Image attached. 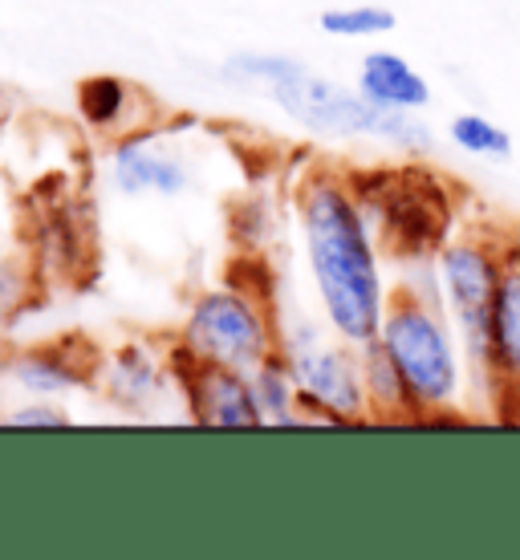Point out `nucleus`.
<instances>
[{
	"label": "nucleus",
	"mask_w": 520,
	"mask_h": 560,
	"mask_svg": "<svg viewBox=\"0 0 520 560\" xmlns=\"http://www.w3.org/2000/svg\"><path fill=\"white\" fill-rule=\"evenodd\" d=\"M305 240L325 313L342 337L370 346L382 334V280L354 199L334 183L305 196Z\"/></svg>",
	"instance_id": "obj_1"
},
{
	"label": "nucleus",
	"mask_w": 520,
	"mask_h": 560,
	"mask_svg": "<svg viewBox=\"0 0 520 560\" xmlns=\"http://www.w3.org/2000/svg\"><path fill=\"white\" fill-rule=\"evenodd\" d=\"M273 98L305 127L325 130V135H374V139L407 142V147H431V130L407 118V110H382L370 98H358L342 85L322 82L301 66L273 82Z\"/></svg>",
	"instance_id": "obj_2"
},
{
	"label": "nucleus",
	"mask_w": 520,
	"mask_h": 560,
	"mask_svg": "<svg viewBox=\"0 0 520 560\" xmlns=\"http://www.w3.org/2000/svg\"><path fill=\"white\" fill-rule=\"evenodd\" d=\"M382 350L394 362L398 378L407 386V398L419 407H443L455 398L460 386V362L451 350V337L431 308L394 305L391 317L382 322Z\"/></svg>",
	"instance_id": "obj_3"
},
{
	"label": "nucleus",
	"mask_w": 520,
	"mask_h": 560,
	"mask_svg": "<svg viewBox=\"0 0 520 560\" xmlns=\"http://www.w3.org/2000/svg\"><path fill=\"white\" fill-rule=\"evenodd\" d=\"M439 277L448 289L451 317L464 334L467 350L479 365H493V313L496 289H500V268L476 244H455L439 256Z\"/></svg>",
	"instance_id": "obj_4"
},
{
	"label": "nucleus",
	"mask_w": 520,
	"mask_h": 560,
	"mask_svg": "<svg viewBox=\"0 0 520 560\" xmlns=\"http://www.w3.org/2000/svg\"><path fill=\"white\" fill-rule=\"evenodd\" d=\"M192 346L220 365H253L265 350V329L236 296H208L192 317Z\"/></svg>",
	"instance_id": "obj_5"
},
{
	"label": "nucleus",
	"mask_w": 520,
	"mask_h": 560,
	"mask_svg": "<svg viewBox=\"0 0 520 560\" xmlns=\"http://www.w3.org/2000/svg\"><path fill=\"white\" fill-rule=\"evenodd\" d=\"M362 98H370L382 110H423L431 102V85L423 82V73L403 61L398 54H370L362 61V78H358Z\"/></svg>",
	"instance_id": "obj_6"
},
{
	"label": "nucleus",
	"mask_w": 520,
	"mask_h": 560,
	"mask_svg": "<svg viewBox=\"0 0 520 560\" xmlns=\"http://www.w3.org/2000/svg\"><path fill=\"white\" fill-rule=\"evenodd\" d=\"M297 378L301 386L325 402L334 415H358L362 410V386L354 374V362L334 350H310L297 358Z\"/></svg>",
	"instance_id": "obj_7"
},
{
	"label": "nucleus",
	"mask_w": 520,
	"mask_h": 560,
	"mask_svg": "<svg viewBox=\"0 0 520 560\" xmlns=\"http://www.w3.org/2000/svg\"><path fill=\"white\" fill-rule=\"evenodd\" d=\"M493 365L505 378L520 382V256H508L500 268L493 313Z\"/></svg>",
	"instance_id": "obj_8"
},
{
	"label": "nucleus",
	"mask_w": 520,
	"mask_h": 560,
	"mask_svg": "<svg viewBox=\"0 0 520 560\" xmlns=\"http://www.w3.org/2000/svg\"><path fill=\"white\" fill-rule=\"evenodd\" d=\"M204 419L216 427H256L261 422V407L253 402V394L244 390V382L232 374H211L204 386Z\"/></svg>",
	"instance_id": "obj_9"
},
{
	"label": "nucleus",
	"mask_w": 520,
	"mask_h": 560,
	"mask_svg": "<svg viewBox=\"0 0 520 560\" xmlns=\"http://www.w3.org/2000/svg\"><path fill=\"white\" fill-rule=\"evenodd\" d=\"M118 187L123 191H142V187H159V191H180L183 175L175 163L147 154L142 142H130L118 151Z\"/></svg>",
	"instance_id": "obj_10"
},
{
	"label": "nucleus",
	"mask_w": 520,
	"mask_h": 560,
	"mask_svg": "<svg viewBox=\"0 0 520 560\" xmlns=\"http://www.w3.org/2000/svg\"><path fill=\"white\" fill-rule=\"evenodd\" d=\"M451 142L467 154H479V159H508V154H512L508 130L488 122L484 114H460V118L451 122Z\"/></svg>",
	"instance_id": "obj_11"
},
{
	"label": "nucleus",
	"mask_w": 520,
	"mask_h": 560,
	"mask_svg": "<svg viewBox=\"0 0 520 560\" xmlns=\"http://www.w3.org/2000/svg\"><path fill=\"white\" fill-rule=\"evenodd\" d=\"M322 28L334 37H379L391 33L394 13L382 4H354V9H330L322 13Z\"/></svg>",
	"instance_id": "obj_12"
},
{
	"label": "nucleus",
	"mask_w": 520,
	"mask_h": 560,
	"mask_svg": "<svg viewBox=\"0 0 520 560\" xmlns=\"http://www.w3.org/2000/svg\"><path fill=\"white\" fill-rule=\"evenodd\" d=\"M123 106H127V94L114 78H94L82 85V110L90 122H111Z\"/></svg>",
	"instance_id": "obj_13"
},
{
	"label": "nucleus",
	"mask_w": 520,
	"mask_h": 560,
	"mask_svg": "<svg viewBox=\"0 0 520 560\" xmlns=\"http://www.w3.org/2000/svg\"><path fill=\"white\" fill-rule=\"evenodd\" d=\"M256 394H261V407H268L277 419H289V386L277 370H261V382H256Z\"/></svg>",
	"instance_id": "obj_14"
},
{
	"label": "nucleus",
	"mask_w": 520,
	"mask_h": 560,
	"mask_svg": "<svg viewBox=\"0 0 520 560\" xmlns=\"http://www.w3.org/2000/svg\"><path fill=\"white\" fill-rule=\"evenodd\" d=\"M13 422H16V427H61V422H66V415L45 410V407H28V410H16Z\"/></svg>",
	"instance_id": "obj_15"
}]
</instances>
